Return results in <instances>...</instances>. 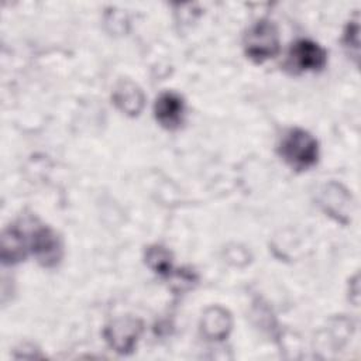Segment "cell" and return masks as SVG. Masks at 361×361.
Wrapping results in <instances>:
<instances>
[{"instance_id":"8992f818","label":"cell","mask_w":361,"mask_h":361,"mask_svg":"<svg viewBox=\"0 0 361 361\" xmlns=\"http://www.w3.org/2000/svg\"><path fill=\"white\" fill-rule=\"evenodd\" d=\"M154 114L162 127L176 130L183 123L185 116V102L182 96L175 92L161 93L155 100Z\"/></svg>"},{"instance_id":"ba28073f","label":"cell","mask_w":361,"mask_h":361,"mask_svg":"<svg viewBox=\"0 0 361 361\" xmlns=\"http://www.w3.org/2000/svg\"><path fill=\"white\" fill-rule=\"evenodd\" d=\"M231 329V317L221 307H210L202 319V331L210 340H221L227 337Z\"/></svg>"},{"instance_id":"277c9868","label":"cell","mask_w":361,"mask_h":361,"mask_svg":"<svg viewBox=\"0 0 361 361\" xmlns=\"http://www.w3.org/2000/svg\"><path fill=\"white\" fill-rule=\"evenodd\" d=\"M141 333L142 323L138 319L126 316L111 322L104 330V337L117 353L128 354L137 345Z\"/></svg>"},{"instance_id":"30bf717a","label":"cell","mask_w":361,"mask_h":361,"mask_svg":"<svg viewBox=\"0 0 361 361\" xmlns=\"http://www.w3.org/2000/svg\"><path fill=\"white\" fill-rule=\"evenodd\" d=\"M147 265L159 275H169L172 271V254L161 245H152L145 252Z\"/></svg>"},{"instance_id":"7a4b0ae2","label":"cell","mask_w":361,"mask_h":361,"mask_svg":"<svg viewBox=\"0 0 361 361\" xmlns=\"http://www.w3.org/2000/svg\"><path fill=\"white\" fill-rule=\"evenodd\" d=\"M244 49L250 59L261 63L274 58L279 51V34L269 20L257 21L244 37Z\"/></svg>"},{"instance_id":"3957f363","label":"cell","mask_w":361,"mask_h":361,"mask_svg":"<svg viewBox=\"0 0 361 361\" xmlns=\"http://www.w3.org/2000/svg\"><path fill=\"white\" fill-rule=\"evenodd\" d=\"M327 63V52L312 39L296 41L288 55V68L292 72L320 71Z\"/></svg>"},{"instance_id":"5b68a950","label":"cell","mask_w":361,"mask_h":361,"mask_svg":"<svg viewBox=\"0 0 361 361\" xmlns=\"http://www.w3.org/2000/svg\"><path fill=\"white\" fill-rule=\"evenodd\" d=\"M31 250L44 267H54L62 257V244L49 227H38L31 237Z\"/></svg>"},{"instance_id":"9c48e42d","label":"cell","mask_w":361,"mask_h":361,"mask_svg":"<svg viewBox=\"0 0 361 361\" xmlns=\"http://www.w3.org/2000/svg\"><path fill=\"white\" fill-rule=\"evenodd\" d=\"M25 250L24 234L18 228L8 227L4 230L1 238V258L4 264H14L25 258Z\"/></svg>"},{"instance_id":"8fae6325","label":"cell","mask_w":361,"mask_h":361,"mask_svg":"<svg viewBox=\"0 0 361 361\" xmlns=\"http://www.w3.org/2000/svg\"><path fill=\"white\" fill-rule=\"evenodd\" d=\"M358 32H360V27H358V21H351L345 30L344 34V44L347 48H350L351 54L354 55V58H358Z\"/></svg>"},{"instance_id":"6da1fadb","label":"cell","mask_w":361,"mask_h":361,"mask_svg":"<svg viewBox=\"0 0 361 361\" xmlns=\"http://www.w3.org/2000/svg\"><path fill=\"white\" fill-rule=\"evenodd\" d=\"M279 154L289 166L303 171L317 162L319 144L310 133L302 128H292L283 135L279 144Z\"/></svg>"},{"instance_id":"52a82bcc","label":"cell","mask_w":361,"mask_h":361,"mask_svg":"<svg viewBox=\"0 0 361 361\" xmlns=\"http://www.w3.org/2000/svg\"><path fill=\"white\" fill-rule=\"evenodd\" d=\"M113 102L126 114L137 116L144 106V94L134 82L126 79L116 85Z\"/></svg>"}]
</instances>
